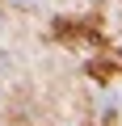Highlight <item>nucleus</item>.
Wrapping results in <instances>:
<instances>
[{"instance_id":"obj_1","label":"nucleus","mask_w":122,"mask_h":126,"mask_svg":"<svg viewBox=\"0 0 122 126\" xmlns=\"http://www.w3.org/2000/svg\"><path fill=\"white\" fill-rule=\"evenodd\" d=\"M13 4H21V9H34V4H42V0H13Z\"/></svg>"},{"instance_id":"obj_2","label":"nucleus","mask_w":122,"mask_h":126,"mask_svg":"<svg viewBox=\"0 0 122 126\" xmlns=\"http://www.w3.org/2000/svg\"><path fill=\"white\" fill-rule=\"evenodd\" d=\"M0 25H4V9H0Z\"/></svg>"}]
</instances>
